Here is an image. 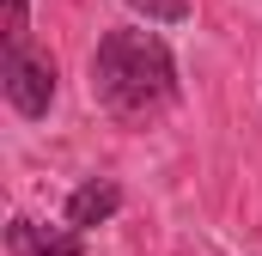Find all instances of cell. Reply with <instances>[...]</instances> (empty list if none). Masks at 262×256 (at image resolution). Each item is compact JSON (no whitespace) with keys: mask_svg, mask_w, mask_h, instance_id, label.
I'll return each instance as SVG.
<instances>
[{"mask_svg":"<svg viewBox=\"0 0 262 256\" xmlns=\"http://www.w3.org/2000/svg\"><path fill=\"white\" fill-rule=\"evenodd\" d=\"M177 61L152 31H104L92 49V98L110 122L152 128L177 110Z\"/></svg>","mask_w":262,"mask_h":256,"instance_id":"6da1fadb","label":"cell"},{"mask_svg":"<svg viewBox=\"0 0 262 256\" xmlns=\"http://www.w3.org/2000/svg\"><path fill=\"white\" fill-rule=\"evenodd\" d=\"M0 92H6V104L18 110V116H49V104H55V61L49 55H37L31 49V37L25 43H6V61H0Z\"/></svg>","mask_w":262,"mask_h":256,"instance_id":"7a4b0ae2","label":"cell"},{"mask_svg":"<svg viewBox=\"0 0 262 256\" xmlns=\"http://www.w3.org/2000/svg\"><path fill=\"white\" fill-rule=\"evenodd\" d=\"M6 238H12V250L18 256H79V226H31V220H12L6 226Z\"/></svg>","mask_w":262,"mask_h":256,"instance_id":"3957f363","label":"cell"},{"mask_svg":"<svg viewBox=\"0 0 262 256\" xmlns=\"http://www.w3.org/2000/svg\"><path fill=\"white\" fill-rule=\"evenodd\" d=\"M116 207H122V189L110 177H92V183H79V189L67 195V226H79V232L85 226H104Z\"/></svg>","mask_w":262,"mask_h":256,"instance_id":"277c9868","label":"cell"},{"mask_svg":"<svg viewBox=\"0 0 262 256\" xmlns=\"http://www.w3.org/2000/svg\"><path fill=\"white\" fill-rule=\"evenodd\" d=\"M128 6H140L146 18H165V25H177V18L189 12V0H128Z\"/></svg>","mask_w":262,"mask_h":256,"instance_id":"5b68a950","label":"cell"},{"mask_svg":"<svg viewBox=\"0 0 262 256\" xmlns=\"http://www.w3.org/2000/svg\"><path fill=\"white\" fill-rule=\"evenodd\" d=\"M31 25H25V0H6V43H25Z\"/></svg>","mask_w":262,"mask_h":256,"instance_id":"8992f818","label":"cell"}]
</instances>
